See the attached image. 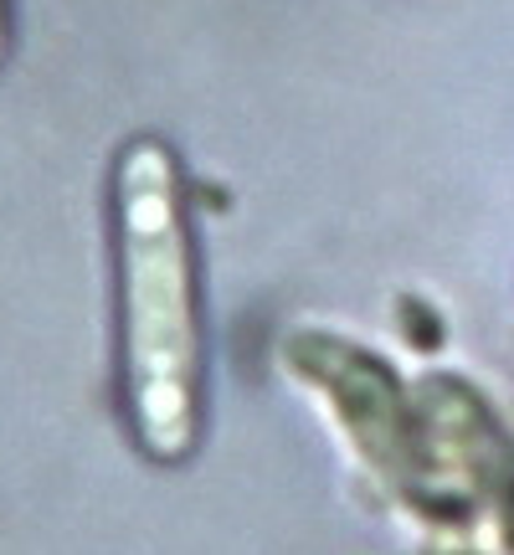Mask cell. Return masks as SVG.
Segmentation results:
<instances>
[{
	"mask_svg": "<svg viewBox=\"0 0 514 555\" xmlns=\"http://www.w3.org/2000/svg\"><path fill=\"white\" fill-rule=\"evenodd\" d=\"M119 283L129 412L159 457H176L196 433L201 319L176 159L155 139L119 159Z\"/></svg>",
	"mask_w": 514,
	"mask_h": 555,
	"instance_id": "obj_1",
	"label": "cell"
},
{
	"mask_svg": "<svg viewBox=\"0 0 514 555\" xmlns=\"http://www.w3.org/2000/svg\"><path fill=\"white\" fill-rule=\"evenodd\" d=\"M0 57H5V5H0Z\"/></svg>",
	"mask_w": 514,
	"mask_h": 555,
	"instance_id": "obj_2",
	"label": "cell"
}]
</instances>
